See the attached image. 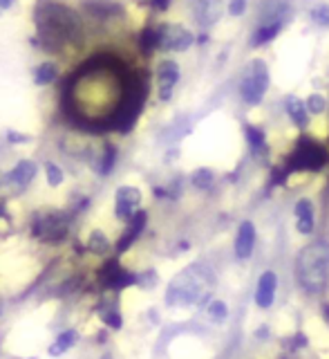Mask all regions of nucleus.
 Masks as SVG:
<instances>
[{
	"instance_id": "aec40b11",
	"label": "nucleus",
	"mask_w": 329,
	"mask_h": 359,
	"mask_svg": "<svg viewBox=\"0 0 329 359\" xmlns=\"http://www.w3.org/2000/svg\"><path fill=\"white\" fill-rule=\"evenodd\" d=\"M76 344V332L74 330H65L59 334V339H56L52 346H50V355L52 357H61L65 351H70V348Z\"/></svg>"
},
{
	"instance_id": "6ab92c4d",
	"label": "nucleus",
	"mask_w": 329,
	"mask_h": 359,
	"mask_svg": "<svg viewBox=\"0 0 329 359\" xmlns=\"http://www.w3.org/2000/svg\"><path fill=\"white\" fill-rule=\"evenodd\" d=\"M34 231H36L38 236H45V238H50V241H61L67 233V224L59 216H48L45 218V224L38 222Z\"/></svg>"
},
{
	"instance_id": "c756f323",
	"label": "nucleus",
	"mask_w": 329,
	"mask_h": 359,
	"mask_svg": "<svg viewBox=\"0 0 329 359\" xmlns=\"http://www.w3.org/2000/svg\"><path fill=\"white\" fill-rule=\"evenodd\" d=\"M115 160H117L115 146H106V160H104V164H101V173L108 175L112 171V166H115Z\"/></svg>"
},
{
	"instance_id": "9b49d317",
	"label": "nucleus",
	"mask_w": 329,
	"mask_h": 359,
	"mask_svg": "<svg viewBox=\"0 0 329 359\" xmlns=\"http://www.w3.org/2000/svg\"><path fill=\"white\" fill-rule=\"evenodd\" d=\"M255 238H258L255 224L251 220L240 222V227H237V233H235V243H233V254L237 261H248V258L253 256Z\"/></svg>"
},
{
	"instance_id": "423d86ee",
	"label": "nucleus",
	"mask_w": 329,
	"mask_h": 359,
	"mask_svg": "<svg viewBox=\"0 0 329 359\" xmlns=\"http://www.w3.org/2000/svg\"><path fill=\"white\" fill-rule=\"evenodd\" d=\"M287 18H289V7L287 5H276L271 7V11L262 14L260 22L255 25V29L251 32V39H248V45H251L253 50L258 48H265L271 41L278 39V34L285 29L287 25Z\"/></svg>"
},
{
	"instance_id": "ddd939ff",
	"label": "nucleus",
	"mask_w": 329,
	"mask_h": 359,
	"mask_svg": "<svg viewBox=\"0 0 329 359\" xmlns=\"http://www.w3.org/2000/svg\"><path fill=\"white\" fill-rule=\"evenodd\" d=\"M282 108H285V115L298 130H304L309 126L312 115L307 110V104H304V99H300L298 95H287L285 101H282Z\"/></svg>"
},
{
	"instance_id": "2f4dec72",
	"label": "nucleus",
	"mask_w": 329,
	"mask_h": 359,
	"mask_svg": "<svg viewBox=\"0 0 329 359\" xmlns=\"http://www.w3.org/2000/svg\"><path fill=\"white\" fill-rule=\"evenodd\" d=\"M150 3H153V7H155V9L168 11V9H170V5H173V0H150Z\"/></svg>"
},
{
	"instance_id": "473e14b6",
	"label": "nucleus",
	"mask_w": 329,
	"mask_h": 359,
	"mask_svg": "<svg viewBox=\"0 0 329 359\" xmlns=\"http://www.w3.org/2000/svg\"><path fill=\"white\" fill-rule=\"evenodd\" d=\"M9 140L11 142H29V137H25V135H18V133H9Z\"/></svg>"
},
{
	"instance_id": "6e6552de",
	"label": "nucleus",
	"mask_w": 329,
	"mask_h": 359,
	"mask_svg": "<svg viewBox=\"0 0 329 359\" xmlns=\"http://www.w3.org/2000/svg\"><path fill=\"white\" fill-rule=\"evenodd\" d=\"M141 205V191L134 187H119L115 196V213L123 222H130L139 213Z\"/></svg>"
},
{
	"instance_id": "bb28decb",
	"label": "nucleus",
	"mask_w": 329,
	"mask_h": 359,
	"mask_svg": "<svg viewBox=\"0 0 329 359\" xmlns=\"http://www.w3.org/2000/svg\"><path fill=\"white\" fill-rule=\"evenodd\" d=\"M304 104H307L309 115H323L327 110V97H323L321 93H312L307 99H304Z\"/></svg>"
},
{
	"instance_id": "f257e3e1",
	"label": "nucleus",
	"mask_w": 329,
	"mask_h": 359,
	"mask_svg": "<svg viewBox=\"0 0 329 359\" xmlns=\"http://www.w3.org/2000/svg\"><path fill=\"white\" fill-rule=\"evenodd\" d=\"M296 280L307 294H321L329 283V243L314 241L296 256Z\"/></svg>"
},
{
	"instance_id": "a211bd4d",
	"label": "nucleus",
	"mask_w": 329,
	"mask_h": 359,
	"mask_svg": "<svg viewBox=\"0 0 329 359\" xmlns=\"http://www.w3.org/2000/svg\"><path fill=\"white\" fill-rule=\"evenodd\" d=\"M34 177H36V164L29 160H22L11 168V173L7 175V182L16 184V187H27Z\"/></svg>"
},
{
	"instance_id": "72a5a7b5",
	"label": "nucleus",
	"mask_w": 329,
	"mask_h": 359,
	"mask_svg": "<svg viewBox=\"0 0 329 359\" xmlns=\"http://www.w3.org/2000/svg\"><path fill=\"white\" fill-rule=\"evenodd\" d=\"M14 3H16V0H0V7H3V9H9Z\"/></svg>"
},
{
	"instance_id": "4be33fe9",
	"label": "nucleus",
	"mask_w": 329,
	"mask_h": 359,
	"mask_svg": "<svg viewBox=\"0 0 329 359\" xmlns=\"http://www.w3.org/2000/svg\"><path fill=\"white\" fill-rule=\"evenodd\" d=\"M206 314L213 323H226V319H229V306L222 299H213L206 308Z\"/></svg>"
},
{
	"instance_id": "20e7f679",
	"label": "nucleus",
	"mask_w": 329,
	"mask_h": 359,
	"mask_svg": "<svg viewBox=\"0 0 329 359\" xmlns=\"http://www.w3.org/2000/svg\"><path fill=\"white\" fill-rule=\"evenodd\" d=\"M271 86L269 65L265 59H253L242 70L240 81H237V93L246 106H260L265 101Z\"/></svg>"
},
{
	"instance_id": "c85d7f7f",
	"label": "nucleus",
	"mask_w": 329,
	"mask_h": 359,
	"mask_svg": "<svg viewBox=\"0 0 329 359\" xmlns=\"http://www.w3.org/2000/svg\"><path fill=\"white\" fill-rule=\"evenodd\" d=\"M101 319H104L108 325H110V328H121V325H123V319H121V314H119V310L117 308H110V310H104V312H101Z\"/></svg>"
},
{
	"instance_id": "dca6fc26",
	"label": "nucleus",
	"mask_w": 329,
	"mask_h": 359,
	"mask_svg": "<svg viewBox=\"0 0 329 359\" xmlns=\"http://www.w3.org/2000/svg\"><path fill=\"white\" fill-rule=\"evenodd\" d=\"M244 137H246V144L248 149H251L253 155L258 157H265L269 153V142H267V135L260 126H253V123H246L244 126Z\"/></svg>"
},
{
	"instance_id": "a878e982",
	"label": "nucleus",
	"mask_w": 329,
	"mask_h": 359,
	"mask_svg": "<svg viewBox=\"0 0 329 359\" xmlns=\"http://www.w3.org/2000/svg\"><path fill=\"white\" fill-rule=\"evenodd\" d=\"M88 250H90V252H94V254H99V256H104V254L110 250V241L106 238V233L94 231L92 236H90V241H88Z\"/></svg>"
},
{
	"instance_id": "2eb2a0df",
	"label": "nucleus",
	"mask_w": 329,
	"mask_h": 359,
	"mask_svg": "<svg viewBox=\"0 0 329 359\" xmlns=\"http://www.w3.org/2000/svg\"><path fill=\"white\" fill-rule=\"evenodd\" d=\"M293 216H296V231L302 236H314L316 231V209L309 198H300L293 207Z\"/></svg>"
},
{
	"instance_id": "9d476101",
	"label": "nucleus",
	"mask_w": 329,
	"mask_h": 359,
	"mask_svg": "<svg viewBox=\"0 0 329 359\" xmlns=\"http://www.w3.org/2000/svg\"><path fill=\"white\" fill-rule=\"evenodd\" d=\"M276 294H278V274L274 269H267V272H262L258 278L253 301L260 310H269L276 303Z\"/></svg>"
},
{
	"instance_id": "5701e85b",
	"label": "nucleus",
	"mask_w": 329,
	"mask_h": 359,
	"mask_svg": "<svg viewBox=\"0 0 329 359\" xmlns=\"http://www.w3.org/2000/svg\"><path fill=\"white\" fill-rule=\"evenodd\" d=\"M309 20L318 27H329V3H318L309 9Z\"/></svg>"
},
{
	"instance_id": "cd10ccee",
	"label": "nucleus",
	"mask_w": 329,
	"mask_h": 359,
	"mask_svg": "<svg viewBox=\"0 0 329 359\" xmlns=\"http://www.w3.org/2000/svg\"><path fill=\"white\" fill-rule=\"evenodd\" d=\"M226 11H229V16H233V18H242L248 11V0H229Z\"/></svg>"
},
{
	"instance_id": "4468645a",
	"label": "nucleus",
	"mask_w": 329,
	"mask_h": 359,
	"mask_svg": "<svg viewBox=\"0 0 329 359\" xmlns=\"http://www.w3.org/2000/svg\"><path fill=\"white\" fill-rule=\"evenodd\" d=\"M101 278H104V283L112 290H123V287H128V285H134L137 283V276L126 272L117 261H108L106 267L101 269Z\"/></svg>"
},
{
	"instance_id": "f8f14e48",
	"label": "nucleus",
	"mask_w": 329,
	"mask_h": 359,
	"mask_svg": "<svg viewBox=\"0 0 329 359\" xmlns=\"http://www.w3.org/2000/svg\"><path fill=\"white\" fill-rule=\"evenodd\" d=\"M190 9L202 27H211L224 14V0H190Z\"/></svg>"
},
{
	"instance_id": "f03ea898",
	"label": "nucleus",
	"mask_w": 329,
	"mask_h": 359,
	"mask_svg": "<svg viewBox=\"0 0 329 359\" xmlns=\"http://www.w3.org/2000/svg\"><path fill=\"white\" fill-rule=\"evenodd\" d=\"M211 278L213 276L202 265L188 267L168 285L166 303L168 306H195L206 294V285L211 283Z\"/></svg>"
},
{
	"instance_id": "7ed1b4c3",
	"label": "nucleus",
	"mask_w": 329,
	"mask_h": 359,
	"mask_svg": "<svg viewBox=\"0 0 329 359\" xmlns=\"http://www.w3.org/2000/svg\"><path fill=\"white\" fill-rule=\"evenodd\" d=\"M329 164V151L327 146L312 140L309 135H302L296 142L293 151L287 160L285 175L291 173H318Z\"/></svg>"
},
{
	"instance_id": "f3484780",
	"label": "nucleus",
	"mask_w": 329,
	"mask_h": 359,
	"mask_svg": "<svg viewBox=\"0 0 329 359\" xmlns=\"http://www.w3.org/2000/svg\"><path fill=\"white\" fill-rule=\"evenodd\" d=\"M146 220H148V216H146V211H139L137 216H134V218L130 220L126 233H123L121 238H119L117 252H126L128 247L139 238V233H141V231H144V227H146Z\"/></svg>"
},
{
	"instance_id": "b1692460",
	"label": "nucleus",
	"mask_w": 329,
	"mask_h": 359,
	"mask_svg": "<svg viewBox=\"0 0 329 359\" xmlns=\"http://www.w3.org/2000/svg\"><path fill=\"white\" fill-rule=\"evenodd\" d=\"M56 79V65L54 63H43L36 67V72H34V81L38 86H48Z\"/></svg>"
},
{
	"instance_id": "1a4fd4ad",
	"label": "nucleus",
	"mask_w": 329,
	"mask_h": 359,
	"mask_svg": "<svg viewBox=\"0 0 329 359\" xmlns=\"http://www.w3.org/2000/svg\"><path fill=\"white\" fill-rule=\"evenodd\" d=\"M179 63L173 59H164L160 65H157V88H160V99L162 101H170L175 93V86L179 81Z\"/></svg>"
},
{
	"instance_id": "7c9ffc66",
	"label": "nucleus",
	"mask_w": 329,
	"mask_h": 359,
	"mask_svg": "<svg viewBox=\"0 0 329 359\" xmlns=\"http://www.w3.org/2000/svg\"><path fill=\"white\" fill-rule=\"evenodd\" d=\"M45 171H48V182L52 187H59L63 182V173H61V168L56 164H48V166H45Z\"/></svg>"
},
{
	"instance_id": "39448f33",
	"label": "nucleus",
	"mask_w": 329,
	"mask_h": 359,
	"mask_svg": "<svg viewBox=\"0 0 329 359\" xmlns=\"http://www.w3.org/2000/svg\"><path fill=\"white\" fill-rule=\"evenodd\" d=\"M38 27L43 39L54 41H65L78 29V18L74 16V11L61 5H45L38 9Z\"/></svg>"
},
{
	"instance_id": "393cba45",
	"label": "nucleus",
	"mask_w": 329,
	"mask_h": 359,
	"mask_svg": "<svg viewBox=\"0 0 329 359\" xmlns=\"http://www.w3.org/2000/svg\"><path fill=\"white\" fill-rule=\"evenodd\" d=\"M190 182L195 189H211V184L215 182V173L211 168H197V171L190 175Z\"/></svg>"
},
{
	"instance_id": "412c9836",
	"label": "nucleus",
	"mask_w": 329,
	"mask_h": 359,
	"mask_svg": "<svg viewBox=\"0 0 329 359\" xmlns=\"http://www.w3.org/2000/svg\"><path fill=\"white\" fill-rule=\"evenodd\" d=\"M139 45L146 56H150L155 50H160V34H157V27H146L139 36Z\"/></svg>"
},
{
	"instance_id": "0eeeda50",
	"label": "nucleus",
	"mask_w": 329,
	"mask_h": 359,
	"mask_svg": "<svg viewBox=\"0 0 329 359\" xmlns=\"http://www.w3.org/2000/svg\"><path fill=\"white\" fill-rule=\"evenodd\" d=\"M157 34H160V50L164 52H186L197 43L195 34L179 22H164L157 27Z\"/></svg>"
}]
</instances>
